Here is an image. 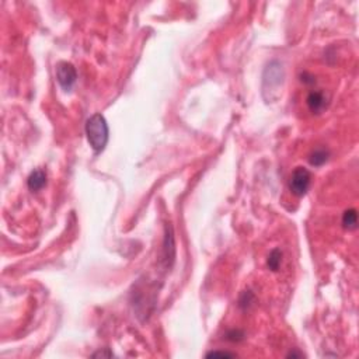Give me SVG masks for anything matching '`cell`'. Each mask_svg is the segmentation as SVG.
<instances>
[{
	"label": "cell",
	"mask_w": 359,
	"mask_h": 359,
	"mask_svg": "<svg viewBox=\"0 0 359 359\" xmlns=\"http://www.w3.org/2000/svg\"><path fill=\"white\" fill-rule=\"evenodd\" d=\"M86 135L90 146L96 153L103 152L108 143V124L101 114L91 115L86 122Z\"/></svg>",
	"instance_id": "obj_1"
},
{
	"label": "cell",
	"mask_w": 359,
	"mask_h": 359,
	"mask_svg": "<svg viewBox=\"0 0 359 359\" xmlns=\"http://www.w3.org/2000/svg\"><path fill=\"white\" fill-rule=\"evenodd\" d=\"M312 183V174L308 168L305 167H297L292 173L290 181H289V188L293 195L296 197H303L309 191V187Z\"/></svg>",
	"instance_id": "obj_2"
},
{
	"label": "cell",
	"mask_w": 359,
	"mask_h": 359,
	"mask_svg": "<svg viewBox=\"0 0 359 359\" xmlns=\"http://www.w3.org/2000/svg\"><path fill=\"white\" fill-rule=\"evenodd\" d=\"M56 79L65 91H71L77 80L76 68L69 62H61L56 66Z\"/></svg>",
	"instance_id": "obj_3"
},
{
	"label": "cell",
	"mask_w": 359,
	"mask_h": 359,
	"mask_svg": "<svg viewBox=\"0 0 359 359\" xmlns=\"http://www.w3.org/2000/svg\"><path fill=\"white\" fill-rule=\"evenodd\" d=\"M175 260V243H174L173 227L170 224L166 226V236L163 243V263L166 268H171Z\"/></svg>",
	"instance_id": "obj_4"
},
{
	"label": "cell",
	"mask_w": 359,
	"mask_h": 359,
	"mask_svg": "<svg viewBox=\"0 0 359 359\" xmlns=\"http://www.w3.org/2000/svg\"><path fill=\"white\" fill-rule=\"evenodd\" d=\"M283 82V69L282 65H279L278 62H272L268 68L265 69L264 73V86L268 84L269 89L274 87H279Z\"/></svg>",
	"instance_id": "obj_5"
},
{
	"label": "cell",
	"mask_w": 359,
	"mask_h": 359,
	"mask_svg": "<svg viewBox=\"0 0 359 359\" xmlns=\"http://www.w3.org/2000/svg\"><path fill=\"white\" fill-rule=\"evenodd\" d=\"M306 103H308L309 109L313 114H320L327 107V98L324 96V93H321V91H312L308 96Z\"/></svg>",
	"instance_id": "obj_6"
},
{
	"label": "cell",
	"mask_w": 359,
	"mask_h": 359,
	"mask_svg": "<svg viewBox=\"0 0 359 359\" xmlns=\"http://www.w3.org/2000/svg\"><path fill=\"white\" fill-rule=\"evenodd\" d=\"M27 184H28V188L31 191H41L45 186H46V173L44 170H34L30 177L27 180Z\"/></svg>",
	"instance_id": "obj_7"
},
{
	"label": "cell",
	"mask_w": 359,
	"mask_h": 359,
	"mask_svg": "<svg viewBox=\"0 0 359 359\" xmlns=\"http://www.w3.org/2000/svg\"><path fill=\"white\" fill-rule=\"evenodd\" d=\"M328 156H330V153H328V150L326 148H317L314 149L313 152L310 153V156H309V161H310V164L312 166H323L326 161L328 160Z\"/></svg>",
	"instance_id": "obj_8"
},
{
	"label": "cell",
	"mask_w": 359,
	"mask_h": 359,
	"mask_svg": "<svg viewBox=\"0 0 359 359\" xmlns=\"http://www.w3.org/2000/svg\"><path fill=\"white\" fill-rule=\"evenodd\" d=\"M342 226L346 230H355L358 227V212L356 209H348L342 215Z\"/></svg>",
	"instance_id": "obj_9"
},
{
	"label": "cell",
	"mask_w": 359,
	"mask_h": 359,
	"mask_svg": "<svg viewBox=\"0 0 359 359\" xmlns=\"http://www.w3.org/2000/svg\"><path fill=\"white\" fill-rule=\"evenodd\" d=\"M281 263H282V251L279 250V249H274L268 257V263H267L268 264V268L275 272V271L279 269Z\"/></svg>",
	"instance_id": "obj_10"
},
{
	"label": "cell",
	"mask_w": 359,
	"mask_h": 359,
	"mask_svg": "<svg viewBox=\"0 0 359 359\" xmlns=\"http://www.w3.org/2000/svg\"><path fill=\"white\" fill-rule=\"evenodd\" d=\"M256 299L254 293L251 290H246L242 293L240 299H238V308L240 309H249L253 305V302Z\"/></svg>",
	"instance_id": "obj_11"
},
{
	"label": "cell",
	"mask_w": 359,
	"mask_h": 359,
	"mask_svg": "<svg viewBox=\"0 0 359 359\" xmlns=\"http://www.w3.org/2000/svg\"><path fill=\"white\" fill-rule=\"evenodd\" d=\"M243 337H244V334L242 333V331H238V330H233V331H229L227 333V335H226V338L227 340H230V341H242L243 340Z\"/></svg>",
	"instance_id": "obj_12"
},
{
	"label": "cell",
	"mask_w": 359,
	"mask_h": 359,
	"mask_svg": "<svg viewBox=\"0 0 359 359\" xmlns=\"http://www.w3.org/2000/svg\"><path fill=\"white\" fill-rule=\"evenodd\" d=\"M206 356H208V358H215V356H223V358H233V356H234V353L226 352V351H212V352L208 353Z\"/></svg>",
	"instance_id": "obj_13"
},
{
	"label": "cell",
	"mask_w": 359,
	"mask_h": 359,
	"mask_svg": "<svg viewBox=\"0 0 359 359\" xmlns=\"http://www.w3.org/2000/svg\"><path fill=\"white\" fill-rule=\"evenodd\" d=\"M114 353L112 352H107V351H100V352H96L93 356H112Z\"/></svg>",
	"instance_id": "obj_14"
}]
</instances>
